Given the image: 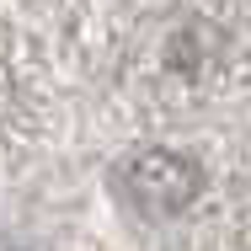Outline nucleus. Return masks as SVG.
I'll return each mask as SVG.
<instances>
[{"mask_svg": "<svg viewBox=\"0 0 251 251\" xmlns=\"http://www.w3.org/2000/svg\"><path fill=\"white\" fill-rule=\"evenodd\" d=\"M203 193V171L198 160L176 150H139L123 160V198L139 214H182L187 203Z\"/></svg>", "mask_w": 251, "mask_h": 251, "instance_id": "nucleus-1", "label": "nucleus"}]
</instances>
